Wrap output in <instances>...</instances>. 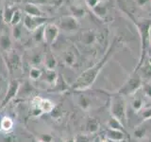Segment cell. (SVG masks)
Segmentation results:
<instances>
[{"label":"cell","instance_id":"33","mask_svg":"<svg viewBox=\"0 0 151 142\" xmlns=\"http://www.w3.org/2000/svg\"><path fill=\"white\" fill-rule=\"evenodd\" d=\"M75 142H91V136L89 135H78L75 137Z\"/></svg>","mask_w":151,"mask_h":142},{"label":"cell","instance_id":"2","mask_svg":"<svg viewBox=\"0 0 151 142\" xmlns=\"http://www.w3.org/2000/svg\"><path fill=\"white\" fill-rule=\"evenodd\" d=\"M111 115L112 117L119 120L124 127L127 123V102L125 98L121 94H116L111 99Z\"/></svg>","mask_w":151,"mask_h":142},{"label":"cell","instance_id":"14","mask_svg":"<svg viewBox=\"0 0 151 142\" xmlns=\"http://www.w3.org/2000/svg\"><path fill=\"white\" fill-rule=\"evenodd\" d=\"M12 39L7 32L0 33V49L8 53L12 50Z\"/></svg>","mask_w":151,"mask_h":142},{"label":"cell","instance_id":"6","mask_svg":"<svg viewBox=\"0 0 151 142\" xmlns=\"http://www.w3.org/2000/svg\"><path fill=\"white\" fill-rule=\"evenodd\" d=\"M48 20L49 18H47L45 16H29L25 14V16H24L22 20V24L24 28H27V30L33 32L38 28L45 25Z\"/></svg>","mask_w":151,"mask_h":142},{"label":"cell","instance_id":"9","mask_svg":"<svg viewBox=\"0 0 151 142\" xmlns=\"http://www.w3.org/2000/svg\"><path fill=\"white\" fill-rule=\"evenodd\" d=\"M60 28L58 25L52 23H46L44 30V42L48 46H52L58 39Z\"/></svg>","mask_w":151,"mask_h":142},{"label":"cell","instance_id":"38","mask_svg":"<svg viewBox=\"0 0 151 142\" xmlns=\"http://www.w3.org/2000/svg\"><path fill=\"white\" fill-rule=\"evenodd\" d=\"M109 142H127V141L124 139V140H122V141H109Z\"/></svg>","mask_w":151,"mask_h":142},{"label":"cell","instance_id":"21","mask_svg":"<svg viewBox=\"0 0 151 142\" xmlns=\"http://www.w3.org/2000/svg\"><path fill=\"white\" fill-rule=\"evenodd\" d=\"M78 105L80 108L84 109V110H87V109L91 107L92 101L87 95H79L78 98Z\"/></svg>","mask_w":151,"mask_h":142},{"label":"cell","instance_id":"30","mask_svg":"<svg viewBox=\"0 0 151 142\" xmlns=\"http://www.w3.org/2000/svg\"><path fill=\"white\" fill-rule=\"evenodd\" d=\"M22 12L20 9H16L15 12L13 13V16L12 18V21H11V24H12V26H16L18 25V24H20L22 23Z\"/></svg>","mask_w":151,"mask_h":142},{"label":"cell","instance_id":"4","mask_svg":"<svg viewBox=\"0 0 151 142\" xmlns=\"http://www.w3.org/2000/svg\"><path fill=\"white\" fill-rule=\"evenodd\" d=\"M143 86V80H142L140 74H134L127 80L126 83L119 90V94L123 96H129V95L135 94L138 89Z\"/></svg>","mask_w":151,"mask_h":142},{"label":"cell","instance_id":"12","mask_svg":"<svg viewBox=\"0 0 151 142\" xmlns=\"http://www.w3.org/2000/svg\"><path fill=\"white\" fill-rule=\"evenodd\" d=\"M105 136L108 141H122L125 139V132L108 128L105 133Z\"/></svg>","mask_w":151,"mask_h":142},{"label":"cell","instance_id":"5","mask_svg":"<svg viewBox=\"0 0 151 142\" xmlns=\"http://www.w3.org/2000/svg\"><path fill=\"white\" fill-rule=\"evenodd\" d=\"M59 28L60 30L68 33L77 32L79 28L78 19L72 15H63L60 18L59 21Z\"/></svg>","mask_w":151,"mask_h":142},{"label":"cell","instance_id":"31","mask_svg":"<svg viewBox=\"0 0 151 142\" xmlns=\"http://www.w3.org/2000/svg\"><path fill=\"white\" fill-rule=\"evenodd\" d=\"M143 105H144V102H143V99L141 98H135L133 99V101H131L132 109H133L135 112L141 111L142 108H143Z\"/></svg>","mask_w":151,"mask_h":142},{"label":"cell","instance_id":"17","mask_svg":"<svg viewBox=\"0 0 151 142\" xmlns=\"http://www.w3.org/2000/svg\"><path fill=\"white\" fill-rule=\"evenodd\" d=\"M92 11L93 12V13L97 15L99 18H104L107 15V12H108V7L106 3L101 0L100 2L97 3L96 6L93 8H92Z\"/></svg>","mask_w":151,"mask_h":142},{"label":"cell","instance_id":"22","mask_svg":"<svg viewBox=\"0 0 151 142\" xmlns=\"http://www.w3.org/2000/svg\"><path fill=\"white\" fill-rule=\"evenodd\" d=\"M13 127V120L9 117H4L0 121V129L4 132H9Z\"/></svg>","mask_w":151,"mask_h":142},{"label":"cell","instance_id":"40","mask_svg":"<svg viewBox=\"0 0 151 142\" xmlns=\"http://www.w3.org/2000/svg\"><path fill=\"white\" fill-rule=\"evenodd\" d=\"M100 142H109L107 139H104V140H100Z\"/></svg>","mask_w":151,"mask_h":142},{"label":"cell","instance_id":"16","mask_svg":"<svg viewBox=\"0 0 151 142\" xmlns=\"http://www.w3.org/2000/svg\"><path fill=\"white\" fill-rule=\"evenodd\" d=\"M42 76H44V80L47 83H49L51 85H56L57 83H58L59 75L56 72V70L45 69V74H42Z\"/></svg>","mask_w":151,"mask_h":142},{"label":"cell","instance_id":"24","mask_svg":"<svg viewBox=\"0 0 151 142\" xmlns=\"http://www.w3.org/2000/svg\"><path fill=\"white\" fill-rule=\"evenodd\" d=\"M147 131H148V128L147 126H146V122L143 123L142 125H139L136 127V129L134 130V133L133 135L135 137H137V138H144V137L146 135V134H147Z\"/></svg>","mask_w":151,"mask_h":142},{"label":"cell","instance_id":"35","mask_svg":"<svg viewBox=\"0 0 151 142\" xmlns=\"http://www.w3.org/2000/svg\"><path fill=\"white\" fill-rule=\"evenodd\" d=\"M40 140L42 142H51L52 141V136L49 135H42L41 136Z\"/></svg>","mask_w":151,"mask_h":142},{"label":"cell","instance_id":"18","mask_svg":"<svg viewBox=\"0 0 151 142\" xmlns=\"http://www.w3.org/2000/svg\"><path fill=\"white\" fill-rule=\"evenodd\" d=\"M61 58H63V63L68 66H73L77 62V56H76L75 52L71 49L64 51L61 55Z\"/></svg>","mask_w":151,"mask_h":142},{"label":"cell","instance_id":"29","mask_svg":"<svg viewBox=\"0 0 151 142\" xmlns=\"http://www.w3.org/2000/svg\"><path fill=\"white\" fill-rule=\"evenodd\" d=\"M23 24L20 23L16 26H13L12 28V36L15 40H20L23 36Z\"/></svg>","mask_w":151,"mask_h":142},{"label":"cell","instance_id":"32","mask_svg":"<svg viewBox=\"0 0 151 142\" xmlns=\"http://www.w3.org/2000/svg\"><path fill=\"white\" fill-rule=\"evenodd\" d=\"M142 89H143V93L145 96L151 99V82L145 83L142 86Z\"/></svg>","mask_w":151,"mask_h":142},{"label":"cell","instance_id":"34","mask_svg":"<svg viewBox=\"0 0 151 142\" xmlns=\"http://www.w3.org/2000/svg\"><path fill=\"white\" fill-rule=\"evenodd\" d=\"M86 1V4L88 5V6L90 7V8H93L97 4V3H99L101 1V0H85Z\"/></svg>","mask_w":151,"mask_h":142},{"label":"cell","instance_id":"10","mask_svg":"<svg viewBox=\"0 0 151 142\" xmlns=\"http://www.w3.org/2000/svg\"><path fill=\"white\" fill-rule=\"evenodd\" d=\"M80 44L85 46H93L98 40V33L94 30H83L78 37Z\"/></svg>","mask_w":151,"mask_h":142},{"label":"cell","instance_id":"19","mask_svg":"<svg viewBox=\"0 0 151 142\" xmlns=\"http://www.w3.org/2000/svg\"><path fill=\"white\" fill-rule=\"evenodd\" d=\"M85 128H86V131L88 134H94V133H96L99 129V123L97 122L96 118L90 117L86 121Z\"/></svg>","mask_w":151,"mask_h":142},{"label":"cell","instance_id":"15","mask_svg":"<svg viewBox=\"0 0 151 142\" xmlns=\"http://www.w3.org/2000/svg\"><path fill=\"white\" fill-rule=\"evenodd\" d=\"M44 62H45V69L55 70L57 64H58V61H57L55 55L50 50L45 52V54L44 56Z\"/></svg>","mask_w":151,"mask_h":142},{"label":"cell","instance_id":"26","mask_svg":"<svg viewBox=\"0 0 151 142\" xmlns=\"http://www.w3.org/2000/svg\"><path fill=\"white\" fill-rule=\"evenodd\" d=\"M44 30H45V25L40 28H38L36 30H34L32 33V39L35 43H41L44 42Z\"/></svg>","mask_w":151,"mask_h":142},{"label":"cell","instance_id":"8","mask_svg":"<svg viewBox=\"0 0 151 142\" xmlns=\"http://www.w3.org/2000/svg\"><path fill=\"white\" fill-rule=\"evenodd\" d=\"M138 28L141 34V42H142V59H141V63H142L146 52V49H147V46L149 45L151 25L150 23H141L138 24Z\"/></svg>","mask_w":151,"mask_h":142},{"label":"cell","instance_id":"11","mask_svg":"<svg viewBox=\"0 0 151 142\" xmlns=\"http://www.w3.org/2000/svg\"><path fill=\"white\" fill-rule=\"evenodd\" d=\"M7 55H8V65L9 69L17 70L21 67V64H22L21 57L17 52L11 50L8 52Z\"/></svg>","mask_w":151,"mask_h":142},{"label":"cell","instance_id":"3","mask_svg":"<svg viewBox=\"0 0 151 142\" xmlns=\"http://www.w3.org/2000/svg\"><path fill=\"white\" fill-rule=\"evenodd\" d=\"M55 108V103L48 99H42L36 97L32 101V113L34 116H40L42 114L51 113Z\"/></svg>","mask_w":151,"mask_h":142},{"label":"cell","instance_id":"41","mask_svg":"<svg viewBox=\"0 0 151 142\" xmlns=\"http://www.w3.org/2000/svg\"><path fill=\"white\" fill-rule=\"evenodd\" d=\"M149 44L151 46V33H150V38H149Z\"/></svg>","mask_w":151,"mask_h":142},{"label":"cell","instance_id":"36","mask_svg":"<svg viewBox=\"0 0 151 142\" xmlns=\"http://www.w3.org/2000/svg\"><path fill=\"white\" fill-rule=\"evenodd\" d=\"M148 1H149V0H136V3H137L138 6L144 7V6H145V5L148 3Z\"/></svg>","mask_w":151,"mask_h":142},{"label":"cell","instance_id":"27","mask_svg":"<svg viewBox=\"0 0 151 142\" xmlns=\"http://www.w3.org/2000/svg\"><path fill=\"white\" fill-rule=\"evenodd\" d=\"M142 70V75L141 78L142 80H145L146 82L145 83H148V82H151V65L149 64L144 65V67L141 68Z\"/></svg>","mask_w":151,"mask_h":142},{"label":"cell","instance_id":"1","mask_svg":"<svg viewBox=\"0 0 151 142\" xmlns=\"http://www.w3.org/2000/svg\"><path fill=\"white\" fill-rule=\"evenodd\" d=\"M111 51H112V49L111 47V49H109L107 55L104 56L101 59V61H99L97 64L93 65L92 67L83 71V72L77 78V80H75V83L72 84L71 89L75 90V91H84V90H87L91 87L93 84V83L96 82L98 74L100 73V71L104 67V65H105L106 63L109 61Z\"/></svg>","mask_w":151,"mask_h":142},{"label":"cell","instance_id":"7","mask_svg":"<svg viewBox=\"0 0 151 142\" xmlns=\"http://www.w3.org/2000/svg\"><path fill=\"white\" fill-rule=\"evenodd\" d=\"M20 86H21V84L17 80H12L11 82L8 83L7 91L4 95L3 101H1L0 109H2L5 106H7V104L11 101H12V99L17 96L19 90H20Z\"/></svg>","mask_w":151,"mask_h":142},{"label":"cell","instance_id":"23","mask_svg":"<svg viewBox=\"0 0 151 142\" xmlns=\"http://www.w3.org/2000/svg\"><path fill=\"white\" fill-rule=\"evenodd\" d=\"M107 125H108V128H111V129H114V130H119V131H122V132H125L124 125H123L118 120H116V118L112 117H111L110 120H108Z\"/></svg>","mask_w":151,"mask_h":142},{"label":"cell","instance_id":"13","mask_svg":"<svg viewBox=\"0 0 151 142\" xmlns=\"http://www.w3.org/2000/svg\"><path fill=\"white\" fill-rule=\"evenodd\" d=\"M24 12L29 16H45L37 5L31 3H27L24 6Z\"/></svg>","mask_w":151,"mask_h":142},{"label":"cell","instance_id":"42","mask_svg":"<svg viewBox=\"0 0 151 142\" xmlns=\"http://www.w3.org/2000/svg\"><path fill=\"white\" fill-rule=\"evenodd\" d=\"M96 142H100V140H99V139H97V140H96Z\"/></svg>","mask_w":151,"mask_h":142},{"label":"cell","instance_id":"25","mask_svg":"<svg viewBox=\"0 0 151 142\" xmlns=\"http://www.w3.org/2000/svg\"><path fill=\"white\" fill-rule=\"evenodd\" d=\"M70 12L72 13V16L76 17L77 19L82 18L86 15V12L84 11L83 8L79 6H75V5H72V6L70 7Z\"/></svg>","mask_w":151,"mask_h":142},{"label":"cell","instance_id":"20","mask_svg":"<svg viewBox=\"0 0 151 142\" xmlns=\"http://www.w3.org/2000/svg\"><path fill=\"white\" fill-rule=\"evenodd\" d=\"M18 8L15 6H6L4 8L3 11V20L6 23L11 24L12 18L13 16V13L15 12V11Z\"/></svg>","mask_w":151,"mask_h":142},{"label":"cell","instance_id":"37","mask_svg":"<svg viewBox=\"0 0 151 142\" xmlns=\"http://www.w3.org/2000/svg\"><path fill=\"white\" fill-rule=\"evenodd\" d=\"M66 142H75V138H70V139H68Z\"/></svg>","mask_w":151,"mask_h":142},{"label":"cell","instance_id":"28","mask_svg":"<svg viewBox=\"0 0 151 142\" xmlns=\"http://www.w3.org/2000/svg\"><path fill=\"white\" fill-rule=\"evenodd\" d=\"M42 75V70L37 67V66H31L30 69H29V78L32 80H39Z\"/></svg>","mask_w":151,"mask_h":142},{"label":"cell","instance_id":"39","mask_svg":"<svg viewBox=\"0 0 151 142\" xmlns=\"http://www.w3.org/2000/svg\"><path fill=\"white\" fill-rule=\"evenodd\" d=\"M148 64H149L151 65V57H150V58L148 59Z\"/></svg>","mask_w":151,"mask_h":142}]
</instances>
